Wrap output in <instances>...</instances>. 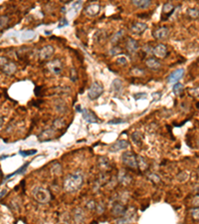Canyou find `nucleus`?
I'll return each instance as SVG.
<instances>
[{"mask_svg": "<svg viewBox=\"0 0 199 224\" xmlns=\"http://www.w3.org/2000/svg\"><path fill=\"white\" fill-rule=\"evenodd\" d=\"M84 175L82 172L77 171L68 175L64 180V189L67 192H76L78 191L83 185Z\"/></svg>", "mask_w": 199, "mask_h": 224, "instance_id": "f257e3e1", "label": "nucleus"}, {"mask_svg": "<svg viewBox=\"0 0 199 224\" xmlns=\"http://www.w3.org/2000/svg\"><path fill=\"white\" fill-rule=\"evenodd\" d=\"M32 195L34 197V199L39 203H48L51 200V193L48 189H46L44 187L37 186L34 187L32 190Z\"/></svg>", "mask_w": 199, "mask_h": 224, "instance_id": "f03ea898", "label": "nucleus"}, {"mask_svg": "<svg viewBox=\"0 0 199 224\" xmlns=\"http://www.w3.org/2000/svg\"><path fill=\"white\" fill-rule=\"evenodd\" d=\"M121 160L124 164L130 167V169H137V160L136 155H135L131 151H126L121 155Z\"/></svg>", "mask_w": 199, "mask_h": 224, "instance_id": "7ed1b4c3", "label": "nucleus"}, {"mask_svg": "<svg viewBox=\"0 0 199 224\" xmlns=\"http://www.w3.org/2000/svg\"><path fill=\"white\" fill-rule=\"evenodd\" d=\"M103 92H104V88H103V86H102V84H100L98 82H94L91 85V87L89 89L88 97L91 100H96L103 94Z\"/></svg>", "mask_w": 199, "mask_h": 224, "instance_id": "20e7f679", "label": "nucleus"}, {"mask_svg": "<svg viewBox=\"0 0 199 224\" xmlns=\"http://www.w3.org/2000/svg\"><path fill=\"white\" fill-rule=\"evenodd\" d=\"M47 67H48V70L52 74L59 75V74H61V72H62L63 65H62V62H61L60 60L55 59V60H52L51 62H49L47 64Z\"/></svg>", "mask_w": 199, "mask_h": 224, "instance_id": "39448f33", "label": "nucleus"}, {"mask_svg": "<svg viewBox=\"0 0 199 224\" xmlns=\"http://www.w3.org/2000/svg\"><path fill=\"white\" fill-rule=\"evenodd\" d=\"M183 76H184V69H182V68L176 69L175 71H173V72L168 76L167 82L169 84L178 83V81L181 80Z\"/></svg>", "mask_w": 199, "mask_h": 224, "instance_id": "423d86ee", "label": "nucleus"}, {"mask_svg": "<svg viewBox=\"0 0 199 224\" xmlns=\"http://www.w3.org/2000/svg\"><path fill=\"white\" fill-rule=\"evenodd\" d=\"M54 54V47L51 45H47L43 47L42 49L40 50L39 52V57L42 61H45V60H48L52 57V55Z\"/></svg>", "mask_w": 199, "mask_h": 224, "instance_id": "0eeeda50", "label": "nucleus"}, {"mask_svg": "<svg viewBox=\"0 0 199 224\" xmlns=\"http://www.w3.org/2000/svg\"><path fill=\"white\" fill-rule=\"evenodd\" d=\"M127 147H129V142L125 140H121V141H116L114 145H111L109 147V151L110 152H118L120 150L127 149Z\"/></svg>", "mask_w": 199, "mask_h": 224, "instance_id": "6e6552de", "label": "nucleus"}, {"mask_svg": "<svg viewBox=\"0 0 199 224\" xmlns=\"http://www.w3.org/2000/svg\"><path fill=\"white\" fill-rule=\"evenodd\" d=\"M154 54L155 55V57H157V58H160V59L161 58H165L166 55L168 54L166 45H164V44L156 45L155 47L154 48Z\"/></svg>", "mask_w": 199, "mask_h": 224, "instance_id": "1a4fd4ad", "label": "nucleus"}, {"mask_svg": "<svg viewBox=\"0 0 199 224\" xmlns=\"http://www.w3.org/2000/svg\"><path fill=\"white\" fill-rule=\"evenodd\" d=\"M82 113H83V119L87 123H98L99 122L98 117L94 114V112L90 111L89 109H84Z\"/></svg>", "mask_w": 199, "mask_h": 224, "instance_id": "9d476101", "label": "nucleus"}, {"mask_svg": "<svg viewBox=\"0 0 199 224\" xmlns=\"http://www.w3.org/2000/svg\"><path fill=\"white\" fill-rule=\"evenodd\" d=\"M169 36V29L167 27H160L154 32V37L159 40H164Z\"/></svg>", "mask_w": 199, "mask_h": 224, "instance_id": "9b49d317", "label": "nucleus"}, {"mask_svg": "<svg viewBox=\"0 0 199 224\" xmlns=\"http://www.w3.org/2000/svg\"><path fill=\"white\" fill-rule=\"evenodd\" d=\"M126 48L130 53L135 54V52H137V50H139L140 47H139V43H137L135 39L127 38L126 42Z\"/></svg>", "mask_w": 199, "mask_h": 224, "instance_id": "f8f14e48", "label": "nucleus"}, {"mask_svg": "<svg viewBox=\"0 0 199 224\" xmlns=\"http://www.w3.org/2000/svg\"><path fill=\"white\" fill-rule=\"evenodd\" d=\"M126 209L124 204H121V203H116L114 204L113 208H111V213H113L114 216H116V217H120V216H124L125 213H126Z\"/></svg>", "mask_w": 199, "mask_h": 224, "instance_id": "ddd939ff", "label": "nucleus"}, {"mask_svg": "<svg viewBox=\"0 0 199 224\" xmlns=\"http://www.w3.org/2000/svg\"><path fill=\"white\" fill-rule=\"evenodd\" d=\"M54 135H55L54 130H52V129L44 130L42 133L38 136V140L40 141H47L52 140V137L54 136Z\"/></svg>", "mask_w": 199, "mask_h": 224, "instance_id": "4468645a", "label": "nucleus"}, {"mask_svg": "<svg viewBox=\"0 0 199 224\" xmlns=\"http://www.w3.org/2000/svg\"><path fill=\"white\" fill-rule=\"evenodd\" d=\"M100 10H101L100 5L97 4V3H93V4H90L89 6L86 7L85 12H86L87 15H89V16H96V15L99 14Z\"/></svg>", "mask_w": 199, "mask_h": 224, "instance_id": "2eb2a0df", "label": "nucleus"}, {"mask_svg": "<svg viewBox=\"0 0 199 224\" xmlns=\"http://www.w3.org/2000/svg\"><path fill=\"white\" fill-rule=\"evenodd\" d=\"M98 165L100 167V169L103 171H107L111 169V162L110 160L106 156H100L98 160Z\"/></svg>", "mask_w": 199, "mask_h": 224, "instance_id": "dca6fc26", "label": "nucleus"}, {"mask_svg": "<svg viewBox=\"0 0 199 224\" xmlns=\"http://www.w3.org/2000/svg\"><path fill=\"white\" fill-rule=\"evenodd\" d=\"M147 28V25L144 22H136L130 27V31L134 34H141Z\"/></svg>", "mask_w": 199, "mask_h": 224, "instance_id": "f3484780", "label": "nucleus"}, {"mask_svg": "<svg viewBox=\"0 0 199 224\" xmlns=\"http://www.w3.org/2000/svg\"><path fill=\"white\" fill-rule=\"evenodd\" d=\"M74 221L77 224H81L85 221V212L81 208H76L74 211Z\"/></svg>", "mask_w": 199, "mask_h": 224, "instance_id": "a211bd4d", "label": "nucleus"}, {"mask_svg": "<svg viewBox=\"0 0 199 224\" xmlns=\"http://www.w3.org/2000/svg\"><path fill=\"white\" fill-rule=\"evenodd\" d=\"M146 66L151 70H159L161 67V63L155 58H149L145 62Z\"/></svg>", "mask_w": 199, "mask_h": 224, "instance_id": "6ab92c4d", "label": "nucleus"}, {"mask_svg": "<svg viewBox=\"0 0 199 224\" xmlns=\"http://www.w3.org/2000/svg\"><path fill=\"white\" fill-rule=\"evenodd\" d=\"M131 176L130 174H127L126 171H121L119 174V181L124 185H129L131 182Z\"/></svg>", "mask_w": 199, "mask_h": 224, "instance_id": "aec40b11", "label": "nucleus"}, {"mask_svg": "<svg viewBox=\"0 0 199 224\" xmlns=\"http://www.w3.org/2000/svg\"><path fill=\"white\" fill-rule=\"evenodd\" d=\"M55 108L59 114H65L66 111H67V106H66V103L62 99H59L55 102Z\"/></svg>", "mask_w": 199, "mask_h": 224, "instance_id": "412c9836", "label": "nucleus"}, {"mask_svg": "<svg viewBox=\"0 0 199 224\" xmlns=\"http://www.w3.org/2000/svg\"><path fill=\"white\" fill-rule=\"evenodd\" d=\"M131 3L136 6L137 8H140V9H146L150 6L151 4V1L149 0H134V1H131Z\"/></svg>", "mask_w": 199, "mask_h": 224, "instance_id": "4be33fe9", "label": "nucleus"}, {"mask_svg": "<svg viewBox=\"0 0 199 224\" xmlns=\"http://www.w3.org/2000/svg\"><path fill=\"white\" fill-rule=\"evenodd\" d=\"M16 65H15L14 63H11V62H8L4 65V67H3V72L5 74H7V75H12L14 74L15 72H16Z\"/></svg>", "mask_w": 199, "mask_h": 224, "instance_id": "5701e85b", "label": "nucleus"}, {"mask_svg": "<svg viewBox=\"0 0 199 224\" xmlns=\"http://www.w3.org/2000/svg\"><path fill=\"white\" fill-rule=\"evenodd\" d=\"M136 160H137V167H140V170H145L149 167V164H147V161L145 160V159L141 155H137L136 156Z\"/></svg>", "mask_w": 199, "mask_h": 224, "instance_id": "b1692460", "label": "nucleus"}, {"mask_svg": "<svg viewBox=\"0 0 199 224\" xmlns=\"http://www.w3.org/2000/svg\"><path fill=\"white\" fill-rule=\"evenodd\" d=\"M174 11V6L171 3H165L162 7V14L166 15V17H169Z\"/></svg>", "mask_w": 199, "mask_h": 224, "instance_id": "393cba45", "label": "nucleus"}, {"mask_svg": "<svg viewBox=\"0 0 199 224\" xmlns=\"http://www.w3.org/2000/svg\"><path fill=\"white\" fill-rule=\"evenodd\" d=\"M124 34H125V31L124 30H120V31L118 33H116L113 38H111V44H114V45H116L118 43L121 42V40L122 39V37H124Z\"/></svg>", "mask_w": 199, "mask_h": 224, "instance_id": "a878e982", "label": "nucleus"}, {"mask_svg": "<svg viewBox=\"0 0 199 224\" xmlns=\"http://www.w3.org/2000/svg\"><path fill=\"white\" fill-rule=\"evenodd\" d=\"M111 89H113L115 92H121V89H122V83L120 79H115L113 81V83H111Z\"/></svg>", "mask_w": 199, "mask_h": 224, "instance_id": "bb28decb", "label": "nucleus"}, {"mask_svg": "<svg viewBox=\"0 0 199 224\" xmlns=\"http://www.w3.org/2000/svg\"><path fill=\"white\" fill-rule=\"evenodd\" d=\"M131 140L136 145H140L142 142V136L139 131H135V133H132L131 135Z\"/></svg>", "mask_w": 199, "mask_h": 224, "instance_id": "cd10ccee", "label": "nucleus"}, {"mask_svg": "<svg viewBox=\"0 0 199 224\" xmlns=\"http://www.w3.org/2000/svg\"><path fill=\"white\" fill-rule=\"evenodd\" d=\"M183 90H184V87H183V85H182L181 83H176L174 86H173V89H172L173 93H174L176 96L181 95L182 92H183Z\"/></svg>", "mask_w": 199, "mask_h": 224, "instance_id": "c85d7f7f", "label": "nucleus"}, {"mask_svg": "<svg viewBox=\"0 0 199 224\" xmlns=\"http://www.w3.org/2000/svg\"><path fill=\"white\" fill-rule=\"evenodd\" d=\"M51 171L54 172L55 174H62V165L59 162H55V164H53L52 167H51Z\"/></svg>", "mask_w": 199, "mask_h": 224, "instance_id": "c756f323", "label": "nucleus"}, {"mask_svg": "<svg viewBox=\"0 0 199 224\" xmlns=\"http://www.w3.org/2000/svg\"><path fill=\"white\" fill-rule=\"evenodd\" d=\"M29 164L30 162H26V164H25L23 166H21L20 167V169H18V170H16L15 172H13L12 174H10V175H8L6 179H10V177H12L13 175H15V174H22L23 172H25V170H26V167H28V165H29Z\"/></svg>", "mask_w": 199, "mask_h": 224, "instance_id": "7c9ffc66", "label": "nucleus"}, {"mask_svg": "<svg viewBox=\"0 0 199 224\" xmlns=\"http://www.w3.org/2000/svg\"><path fill=\"white\" fill-rule=\"evenodd\" d=\"M187 14L191 18H198L199 17V9L196 8H190L187 10Z\"/></svg>", "mask_w": 199, "mask_h": 224, "instance_id": "2f4dec72", "label": "nucleus"}, {"mask_svg": "<svg viewBox=\"0 0 199 224\" xmlns=\"http://www.w3.org/2000/svg\"><path fill=\"white\" fill-rule=\"evenodd\" d=\"M65 126V122L62 119H56L53 123V126L54 129L58 130V129H62L63 126Z\"/></svg>", "mask_w": 199, "mask_h": 224, "instance_id": "473e14b6", "label": "nucleus"}, {"mask_svg": "<svg viewBox=\"0 0 199 224\" xmlns=\"http://www.w3.org/2000/svg\"><path fill=\"white\" fill-rule=\"evenodd\" d=\"M37 152L36 150H20L19 154L21 155L22 156H29V155H35Z\"/></svg>", "mask_w": 199, "mask_h": 224, "instance_id": "72a5a7b5", "label": "nucleus"}, {"mask_svg": "<svg viewBox=\"0 0 199 224\" xmlns=\"http://www.w3.org/2000/svg\"><path fill=\"white\" fill-rule=\"evenodd\" d=\"M131 221L130 219H129V218H126V217H121V218H119V219H116V224H131Z\"/></svg>", "mask_w": 199, "mask_h": 224, "instance_id": "f704fd0d", "label": "nucleus"}, {"mask_svg": "<svg viewBox=\"0 0 199 224\" xmlns=\"http://www.w3.org/2000/svg\"><path fill=\"white\" fill-rule=\"evenodd\" d=\"M149 179L151 180L154 183H159V182L160 181V177L157 175L156 174H154V172H152V174H149Z\"/></svg>", "mask_w": 199, "mask_h": 224, "instance_id": "c9c22d12", "label": "nucleus"}, {"mask_svg": "<svg viewBox=\"0 0 199 224\" xmlns=\"http://www.w3.org/2000/svg\"><path fill=\"white\" fill-rule=\"evenodd\" d=\"M96 206H97V204H96V202L94 200H89L88 202H87V204H86V208H88V209L91 210V211L95 210Z\"/></svg>", "mask_w": 199, "mask_h": 224, "instance_id": "e433bc0d", "label": "nucleus"}, {"mask_svg": "<svg viewBox=\"0 0 199 224\" xmlns=\"http://www.w3.org/2000/svg\"><path fill=\"white\" fill-rule=\"evenodd\" d=\"M130 74L135 75V76H141L145 74V71L142 69H139V68H135L130 71Z\"/></svg>", "mask_w": 199, "mask_h": 224, "instance_id": "4c0bfd02", "label": "nucleus"}, {"mask_svg": "<svg viewBox=\"0 0 199 224\" xmlns=\"http://www.w3.org/2000/svg\"><path fill=\"white\" fill-rule=\"evenodd\" d=\"M191 215L193 217V219L199 220V207L193 208V209L191 210Z\"/></svg>", "mask_w": 199, "mask_h": 224, "instance_id": "58836bf2", "label": "nucleus"}, {"mask_svg": "<svg viewBox=\"0 0 199 224\" xmlns=\"http://www.w3.org/2000/svg\"><path fill=\"white\" fill-rule=\"evenodd\" d=\"M110 53H111V55H113V56L119 55V54L121 53V49L120 47H118V46H116V47L111 48V49L110 50Z\"/></svg>", "mask_w": 199, "mask_h": 224, "instance_id": "ea45409f", "label": "nucleus"}, {"mask_svg": "<svg viewBox=\"0 0 199 224\" xmlns=\"http://www.w3.org/2000/svg\"><path fill=\"white\" fill-rule=\"evenodd\" d=\"M9 19L7 16H0V28H3L5 25H7Z\"/></svg>", "mask_w": 199, "mask_h": 224, "instance_id": "a19ab883", "label": "nucleus"}, {"mask_svg": "<svg viewBox=\"0 0 199 224\" xmlns=\"http://www.w3.org/2000/svg\"><path fill=\"white\" fill-rule=\"evenodd\" d=\"M126 121L125 120H121V119H115V120H111L109 122V125H121V124H125Z\"/></svg>", "mask_w": 199, "mask_h": 224, "instance_id": "79ce46f5", "label": "nucleus"}, {"mask_svg": "<svg viewBox=\"0 0 199 224\" xmlns=\"http://www.w3.org/2000/svg\"><path fill=\"white\" fill-rule=\"evenodd\" d=\"M96 209H97V212H98L99 214H102V213L105 211V205L102 202H100L99 204H97Z\"/></svg>", "mask_w": 199, "mask_h": 224, "instance_id": "37998d69", "label": "nucleus"}, {"mask_svg": "<svg viewBox=\"0 0 199 224\" xmlns=\"http://www.w3.org/2000/svg\"><path fill=\"white\" fill-rule=\"evenodd\" d=\"M116 63L119 65H121V66H126L127 64V60L126 57H119L116 59Z\"/></svg>", "mask_w": 199, "mask_h": 224, "instance_id": "c03bdc74", "label": "nucleus"}, {"mask_svg": "<svg viewBox=\"0 0 199 224\" xmlns=\"http://www.w3.org/2000/svg\"><path fill=\"white\" fill-rule=\"evenodd\" d=\"M144 51H145V53H146L147 55H149L151 53H154V48L150 47L149 45H145L144 47Z\"/></svg>", "mask_w": 199, "mask_h": 224, "instance_id": "a18cd8bd", "label": "nucleus"}, {"mask_svg": "<svg viewBox=\"0 0 199 224\" xmlns=\"http://www.w3.org/2000/svg\"><path fill=\"white\" fill-rule=\"evenodd\" d=\"M34 36H35V33H34L33 31L25 32V33L23 34V38H28V39H30V38H33Z\"/></svg>", "mask_w": 199, "mask_h": 224, "instance_id": "49530a36", "label": "nucleus"}, {"mask_svg": "<svg viewBox=\"0 0 199 224\" xmlns=\"http://www.w3.org/2000/svg\"><path fill=\"white\" fill-rule=\"evenodd\" d=\"M69 24V22H68V20L66 19V18H62V20H61L60 21V23H59V28H62V27H65L66 25H68Z\"/></svg>", "mask_w": 199, "mask_h": 224, "instance_id": "de8ad7c7", "label": "nucleus"}, {"mask_svg": "<svg viewBox=\"0 0 199 224\" xmlns=\"http://www.w3.org/2000/svg\"><path fill=\"white\" fill-rule=\"evenodd\" d=\"M192 204L194 205V206H196V207H199V195H196L194 198H193Z\"/></svg>", "mask_w": 199, "mask_h": 224, "instance_id": "09e8293b", "label": "nucleus"}, {"mask_svg": "<svg viewBox=\"0 0 199 224\" xmlns=\"http://www.w3.org/2000/svg\"><path fill=\"white\" fill-rule=\"evenodd\" d=\"M152 97H154V101H159L160 99V97H161V93H159V92H156V93L152 94Z\"/></svg>", "mask_w": 199, "mask_h": 224, "instance_id": "8fccbe9b", "label": "nucleus"}, {"mask_svg": "<svg viewBox=\"0 0 199 224\" xmlns=\"http://www.w3.org/2000/svg\"><path fill=\"white\" fill-rule=\"evenodd\" d=\"M8 63L7 62V59L4 58V57H0V67H4V65Z\"/></svg>", "mask_w": 199, "mask_h": 224, "instance_id": "3c124183", "label": "nucleus"}, {"mask_svg": "<svg viewBox=\"0 0 199 224\" xmlns=\"http://www.w3.org/2000/svg\"><path fill=\"white\" fill-rule=\"evenodd\" d=\"M6 193H7V190H6V189H2L1 191H0V199H1L2 197H4L5 195H6Z\"/></svg>", "mask_w": 199, "mask_h": 224, "instance_id": "603ef678", "label": "nucleus"}, {"mask_svg": "<svg viewBox=\"0 0 199 224\" xmlns=\"http://www.w3.org/2000/svg\"><path fill=\"white\" fill-rule=\"evenodd\" d=\"M76 73H77V72H75V70L73 69V70H72V75H75ZM76 75H77V74H76ZM72 80H73V81H75V78L73 77V78H72Z\"/></svg>", "mask_w": 199, "mask_h": 224, "instance_id": "864d4df0", "label": "nucleus"}, {"mask_svg": "<svg viewBox=\"0 0 199 224\" xmlns=\"http://www.w3.org/2000/svg\"><path fill=\"white\" fill-rule=\"evenodd\" d=\"M2 122H3V118H0V126H1V124H2Z\"/></svg>", "mask_w": 199, "mask_h": 224, "instance_id": "5fc2aeb1", "label": "nucleus"}, {"mask_svg": "<svg viewBox=\"0 0 199 224\" xmlns=\"http://www.w3.org/2000/svg\"><path fill=\"white\" fill-rule=\"evenodd\" d=\"M198 145H199V141H198Z\"/></svg>", "mask_w": 199, "mask_h": 224, "instance_id": "6e6d98bb", "label": "nucleus"}]
</instances>
